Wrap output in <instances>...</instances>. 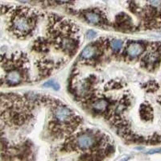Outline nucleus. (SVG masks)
I'll return each mask as SVG.
<instances>
[{"label": "nucleus", "mask_w": 161, "mask_h": 161, "mask_svg": "<svg viewBox=\"0 0 161 161\" xmlns=\"http://www.w3.org/2000/svg\"><path fill=\"white\" fill-rule=\"evenodd\" d=\"M35 25V18L32 13H17L11 20V27L13 31L19 36H27L31 32Z\"/></svg>", "instance_id": "nucleus-1"}, {"label": "nucleus", "mask_w": 161, "mask_h": 161, "mask_svg": "<svg viewBox=\"0 0 161 161\" xmlns=\"http://www.w3.org/2000/svg\"><path fill=\"white\" fill-rule=\"evenodd\" d=\"M53 115L56 118L58 123H70V121L74 119H77L74 117V114L72 112V110L67 106H63V105H57L55 106L53 110Z\"/></svg>", "instance_id": "nucleus-2"}, {"label": "nucleus", "mask_w": 161, "mask_h": 161, "mask_svg": "<svg viewBox=\"0 0 161 161\" xmlns=\"http://www.w3.org/2000/svg\"><path fill=\"white\" fill-rule=\"evenodd\" d=\"M77 146L80 149H88L93 146L95 143L94 136L90 134H82L76 139Z\"/></svg>", "instance_id": "nucleus-3"}, {"label": "nucleus", "mask_w": 161, "mask_h": 161, "mask_svg": "<svg viewBox=\"0 0 161 161\" xmlns=\"http://www.w3.org/2000/svg\"><path fill=\"white\" fill-rule=\"evenodd\" d=\"M143 50H144V48L142 44H138V43H132L128 46L126 52H127L129 57L131 58H135L140 55L143 52Z\"/></svg>", "instance_id": "nucleus-4"}, {"label": "nucleus", "mask_w": 161, "mask_h": 161, "mask_svg": "<svg viewBox=\"0 0 161 161\" xmlns=\"http://www.w3.org/2000/svg\"><path fill=\"white\" fill-rule=\"evenodd\" d=\"M6 79L9 84L16 85L21 81L22 77H21V74L19 73V72L16 71V70H13V71L9 72L8 73Z\"/></svg>", "instance_id": "nucleus-5"}, {"label": "nucleus", "mask_w": 161, "mask_h": 161, "mask_svg": "<svg viewBox=\"0 0 161 161\" xmlns=\"http://www.w3.org/2000/svg\"><path fill=\"white\" fill-rule=\"evenodd\" d=\"M96 54H97V49H96L95 47L93 45H88L82 50L81 54H80V57L82 59L87 60V59L93 58V57H95Z\"/></svg>", "instance_id": "nucleus-6"}, {"label": "nucleus", "mask_w": 161, "mask_h": 161, "mask_svg": "<svg viewBox=\"0 0 161 161\" xmlns=\"http://www.w3.org/2000/svg\"><path fill=\"white\" fill-rule=\"evenodd\" d=\"M140 114L141 117L143 120H150L152 118V109L149 107V106H145L143 105L141 106V110H140Z\"/></svg>", "instance_id": "nucleus-7"}, {"label": "nucleus", "mask_w": 161, "mask_h": 161, "mask_svg": "<svg viewBox=\"0 0 161 161\" xmlns=\"http://www.w3.org/2000/svg\"><path fill=\"white\" fill-rule=\"evenodd\" d=\"M92 106H93V108L95 110H97V111H103V110H105L107 108L108 103L106 100H104V99H99V100L96 101L95 103H93Z\"/></svg>", "instance_id": "nucleus-8"}, {"label": "nucleus", "mask_w": 161, "mask_h": 161, "mask_svg": "<svg viewBox=\"0 0 161 161\" xmlns=\"http://www.w3.org/2000/svg\"><path fill=\"white\" fill-rule=\"evenodd\" d=\"M85 17L87 20H88L89 22L92 23V24H99L101 21V18L100 15L97 13L94 12H87L85 14Z\"/></svg>", "instance_id": "nucleus-9"}, {"label": "nucleus", "mask_w": 161, "mask_h": 161, "mask_svg": "<svg viewBox=\"0 0 161 161\" xmlns=\"http://www.w3.org/2000/svg\"><path fill=\"white\" fill-rule=\"evenodd\" d=\"M110 46H111V48L114 51L119 52L123 47V41L120 40H113L111 41Z\"/></svg>", "instance_id": "nucleus-10"}, {"label": "nucleus", "mask_w": 161, "mask_h": 161, "mask_svg": "<svg viewBox=\"0 0 161 161\" xmlns=\"http://www.w3.org/2000/svg\"><path fill=\"white\" fill-rule=\"evenodd\" d=\"M44 87H50V88H53V90H58L60 89V86L57 82H56L54 80H49L48 81H46L44 84Z\"/></svg>", "instance_id": "nucleus-11"}, {"label": "nucleus", "mask_w": 161, "mask_h": 161, "mask_svg": "<svg viewBox=\"0 0 161 161\" xmlns=\"http://www.w3.org/2000/svg\"><path fill=\"white\" fill-rule=\"evenodd\" d=\"M96 32L94 31H93V30H90V31H87V33H86V38L89 39V40H91V39H93L94 37L96 36Z\"/></svg>", "instance_id": "nucleus-12"}, {"label": "nucleus", "mask_w": 161, "mask_h": 161, "mask_svg": "<svg viewBox=\"0 0 161 161\" xmlns=\"http://www.w3.org/2000/svg\"><path fill=\"white\" fill-rule=\"evenodd\" d=\"M156 153H161V147H159V148H154L152 149V150H149L148 152H147V154H148V155H153V154Z\"/></svg>", "instance_id": "nucleus-13"}, {"label": "nucleus", "mask_w": 161, "mask_h": 161, "mask_svg": "<svg viewBox=\"0 0 161 161\" xmlns=\"http://www.w3.org/2000/svg\"><path fill=\"white\" fill-rule=\"evenodd\" d=\"M129 159H130V157H124V158H123V159H121L120 161H127Z\"/></svg>", "instance_id": "nucleus-14"}]
</instances>
